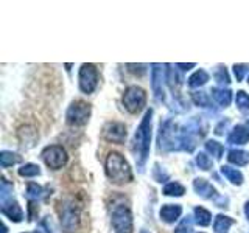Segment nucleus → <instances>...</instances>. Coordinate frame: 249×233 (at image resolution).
Segmentation results:
<instances>
[{"instance_id":"nucleus-15","label":"nucleus","mask_w":249,"mask_h":233,"mask_svg":"<svg viewBox=\"0 0 249 233\" xmlns=\"http://www.w3.org/2000/svg\"><path fill=\"white\" fill-rule=\"evenodd\" d=\"M182 213L181 205H165L160 208V219H163L168 224H173L179 219V216Z\"/></svg>"},{"instance_id":"nucleus-14","label":"nucleus","mask_w":249,"mask_h":233,"mask_svg":"<svg viewBox=\"0 0 249 233\" xmlns=\"http://www.w3.org/2000/svg\"><path fill=\"white\" fill-rule=\"evenodd\" d=\"M228 142L231 145H246L249 142V129L243 124H238L232 129L231 135L228 137Z\"/></svg>"},{"instance_id":"nucleus-5","label":"nucleus","mask_w":249,"mask_h":233,"mask_svg":"<svg viewBox=\"0 0 249 233\" xmlns=\"http://www.w3.org/2000/svg\"><path fill=\"white\" fill-rule=\"evenodd\" d=\"M90 112H92L90 104L84 103L81 100H76L67 109V115H66L67 123L72 124V126H83V124L89 121Z\"/></svg>"},{"instance_id":"nucleus-23","label":"nucleus","mask_w":249,"mask_h":233,"mask_svg":"<svg viewBox=\"0 0 249 233\" xmlns=\"http://www.w3.org/2000/svg\"><path fill=\"white\" fill-rule=\"evenodd\" d=\"M20 162V157L18 154L14 152H8V151H3L2 154H0V165H2V168H8L14 165V163Z\"/></svg>"},{"instance_id":"nucleus-9","label":"nucleus","mask_w":249,"mask_h":233,"mask_svg":"<svg viewBox=\"0 0 249 233\" xmlns=\"http://www.w3.org/2000/svg\"><path fill=\"white\" fill-rule=\"evenodd\" d=\"M98 84V72L93 64H83L80 68V89L84 93H92Z\"/></svg>"},{"instance_id":"nucleus-28","label":"nucleus","mask_w":249,"mask_h":233,"mask_svg":"<svg viewBox=\"0 0 249 233\" xmlns=\"http://www.w3.org/2000/svg\"><path fill=\"white\" fill-rule=\"evenodd\" d=\"M42 196V188L37 183H28L27 186V198L30 200H37Z\"/></svg>"},{"instance_id":"nucleus-2","label":"nucleus","mask_w":249,"mask_h":233,"mask_svg":"<svg viewBox=\"0 0 249 233\" xmlns=\"http://www.w3.org/2000/svg\"><path fill=\"white\" fill-rule=\"evenodd\" d=\"M106 176L111 179L114 183H128L132 181V173L129 168V163L124 160V157L119 152H109L105 163Z\"/></svg>"},{"instance_id":"nucleus-31","label":"nucleus","mask_w":249,"mask_h":233,"mask_svg":"<svg viewBox=\"0 0 249 233\" xmlns=\"http://www.w3.org/2000/svg\"><path fill=\"white\" fill-rule=\"evenodd\" d=\"M215 78H216V81L220 83V84H223V85H224V84L228 85V84L231 83L229 75H228V72H226V67H220V68H218Z\"/></svg>"},{"instance_id":"nucleus-3","label":"nucleus","mask_w":249,"mask_h":233,"mask_svg":"<svg viewBox=\"0 0 249 233\" xmlns=\"http://www.w3.org/2000/svg\"><path fill=\"white\" fill-rule=\"evenodd\" d=\"M159 150L163 151H175V150H182V142H181V129L178 128V124L173 121H165L160 124L159 137H158Z\"/></svg>"},{"instance_id":"nucleus-25","label":"nucleus","mask_w":249,"mask_h":233,"mask_svg":"<svg viewBox=\"0 0 249 233\" xmlns=\"http://www.w3.org/2000/svg\"><path fill=\"white\" fill-rule=\"evenodd\" d=\"M19 174L25 176V177H35V176L41 174V169H39V166L35 165V163H27V165H23L19 169Z\"/></svg>"},{"instance_id":"nucleus-29","label":"nucleus","mask_w":249,"mask_h":233,"mask_svg":"<svg viewBox=\"0 0 249 233\" xmlns=\"http://www.w3.org/2000/svg\"><path fill=\"white\" fill-rule=\"evenodd\" d=\"M196 163H198V166L201 168V169H204V171H207V169H210L212 168V160H210L206 154H202V152H199L198 155H196Z\"/></svg>"},{"instance_id":"nucleus-8","label":"nucleus","mask_w":249,"mask_h":233,"mask_svg":"<svg viewBox=\"0 0 249 233\" xmlns=\"http://www.w3.org/2000/svg\"><path fill=\"white\" fill-rule=\"evenodd\" d=\"M151 85H153V93H154V98L158 101L165 100V81H167V76H165V66L162 64H153L151 66Z\"/></svg>"},{"instance_id":"nucleus-7","label":"nucleus","mask_w":249,"mask_h":233,"mask_svg":"<svg viewBox=\"0 0 249 233\" xmlns=\"http://www.w3.org/2000/svg\"><path fill=\"white\" fill-rule=\"evenodd\" d=\"M42 159L49 168L59 169L67 163V152L62 146L52 145V146H47L42 151Z\"/></svg>"},{"instance_id":"nucleus-27","label":"nucleus","mask_w":249,"mask_h":233,"mask_svg":"<svg viewBox=\"0 0 249 233\" xmlns=\"http://www.w3.org/2000/svg\"><path fill=\"white\" fill-rule=\"evenodd\" d=\"M237 106L241 112H249V95H246V93L243 90L237 92Z\"/></svg>"},{"instance_id":"nucleus-38","label":"nucleus","mask_w":249,"mask_h":233,"mask_svg":"<svg viewBox=\"0 0 249 233\" xmlns=\"http://www.w3.org/2000/svg\"><path fill=\"white\" fill-rule=\"evenodd\" d=\"M248 83H249V78H248Z\"/></svg>"},{"instance_id":"nucleus-35","label":"nucleus","mask_w":249,"mask_h":233,"mask_svg":"<svg viewBox=\"0 0 249 233\" xmlns=\"http://www.w3.org/2000/svg\"><path fill=\"white\" fill-rule=\"evenodd\" d=\"M176 67H181L182 70H190L195 67V64L193 62H190V64H182V62H179V64H176Z\"/></svg>"},{"instance_id":"nucleus-10","label":"nucleus","mask_w":249,"mask_h":233,"mask_svg":"<svg viewBox=\"0 0 249 233\" xmlns=\"http://www.w3.org/2000/svg\"><path fill=\"white\" fill-rule=\"evenodd\" d=\"M61 224L64 227V232H73L78 227V224H80V212H78L73 202L66 204L64 208L61 210Z\"/></svg>"},{"instance_id":"nucleus-11","label":"nucleus","mask_w":249,"mask_h":233,"mask_svg":"<svg viewBox=\"0 0 249 233\" xmlns=\"http://www.w3.org/2000/svg\"><path fill=\"white\" fill-rule=\"evenodd\" d=\"M103 137L107 142L123 143L126 138V128L122 123H107L103 128Z\"/></svg>"},{"instance_id":"nucleus-26","label":"nucleus","mask_w":249,"mask_h":233,"mask_svg":"<svg viewBox=\"0 0 249 233\" xmlns=\"http://www.w3.org/2000/svg\"><path fill=\"white\" fill-rule=\"evenodd\" d=\"M192 100L195 101V104H196V106L210 107V100L207 97V93H204V92H193L192 93Z\"/></svg>"},{"instance_id":"nucleus-12","label":"nucleus","mask_w":249,"mask_h":233,"mask_svg":"<svg viewBox=\"0 0 249 233\" xmlns=\"http://www.w3.org/2000/svg\"><path fill=\"white\" fill-rule=\"evenodd\" d=\"M2 213L10 217L11 221L14 222H20L23 219V212L22 208L19 207V204L13 199H5L2 200Z\"/></svg>"},{"instance_id":"nucleus-36","label":"nucleus","mask_w":249,"mask_h":233,"mask_svg":"<svg viewBox=\"0 0 249 233\" xmlns=\"http://www.w3.org/2000/svg\"><path fill=\"white\" fill-rule=\"evenodd\" d=\"M245 215H246V217L249 219V200L246 202V205H245Z\"/></svg>"},{"instance_id":"nucleus-13","label":"nucleus","mask_w":249,"mask_h":233,"mask_svg":"<svg viewBox=\"0 0 249 233\" xmlns=\"http://www.w3.org/2000/svg\"><path fill=\"white\" fill-rule=\"evenodd\" d=\"M193 188H195V191H196L201 198H204V199H216L218 198L216 190L206 181V179H195V181H193Z\"/></svg>"},{"instance_id":"nucleus-17","label":"nucleus","mask_w":249,"mask_h":233,"mask_svg":"<svg viewBox=\"0 0 249 233\" xmlns=\"http://www.w3.org/2000/svg\"><path fill=\"white\" fill-rule=\"evenodd\" d=\"M228 160L231 163H235L238 166H243L246 163H249V152L241 151V150H231L229 155H228Z\"/></svg>"},{"instance_id":"nucleus-19","label":"nucleus","mask_w":249,"mask_h":233,"mask_svg":"<svg viewBox=\"0 0 249 233\" xmlns=\"http://www.w3.org/2000/svg\"><path fill=\"white\" fill-rule=\"evenodd\" d=\"M233 224V219L229 216H224V215H218L215 217V224H213V229L216 233H226L228 229Z\"/></svg>"},{"instance_id":"nucleus-30","label":"nucleus","mask_w":249,"mask_h":233,"mask_svg":"<svg viewBox=\"0 0 249 233\" xmlns=\"http://www.w3.org/2000/svg\"><path fill=\"white\" fill-rule=\"evenodd\" d=\"M249 72V64H235L233 66V73L237 76V81H241L245 75Z\"/></svg>"},{"instance_id":"nucleus-6","label":"nucleus","mask_w":249,"mask_h":233,"mask_svg":"<svg viewBox=\"0 0 249 233\" xmlns=\"http://www.w3.org/2000/svg\"><path fill=\"white\" fill-rule=\"evenodd\" d=\"M146 104V93L143 89L137 85H131L123 93V106L128 109L131 114L140 112Z\"/></svg>"},{"instance_id":"nucleus-16","label":"nucleus","mask_w":249,"mask_h":233,"mask_svg":"<svg viewBox=\"0 0 249 233\" xmlns=\"http://www.w3.org/2000/svg\"><path fill=\"white\" fill-rule=\"evenodd\" d=\"M212 97L216 100V103L220 104V106H223V107H228L229 104H231V101H232V92L231 90H228V89H212Z\"/></svg>"},{"instance_id":"nucleus-37","label":"nucleus","mask_w":249,"mask_h":233,"mask_svg":"<svg viewBox=\"0 0 249 233\" xmlns=\"http://www.w3.org/2000/svg\"><path fill=\"white\" fill-rule=\"evenodd\" d=\"M140 233H148V232H146V230H142V232H140Z\"/></svg>"},{"instance_id":"nucleus-4","label":"nucleus","mask_w":249,"mask_h":233,"mask_svg":"<svg viewBox=\"0 0 249 233\" xmlns=\"http://www.w3.org/2000/svg\"><path fill=\"white\" fill-rule=\"evenodd\" d=\"M112 227L117 233H131L132 232V215L129 207L122 202H114L112 205Z\"/></svg>"},{"instance_id":"nucleus-20","label":"nucleus","mask_w":249,"mask_h":233,"mask_svg":"<svg viewBox=\"0 0 249 233\" xmlns=\"http://www.w3.org/2000/svg\"><path fill=\"white\" fill-rule=\"evenodd\" d=\"M209 81V75L204 70H198V72H195L190 78H189V85L190 87H201V85H204L206 83Z\"/></svg>"},{"instance_id":"nucleus-21","label":"nucleus","mask_w":249,"mask_h":233,"mask_svg":"<svg viewBox=\"0 0 249 233\" xmlns=\"http://www.w3.org/2000/svg\"><path fill=\"white\" fill-rule=\"evenodd\" d=\"M195 221L199 225H202V227H206V225H209L210 221H212V215H210V212H207L206 208L196 207L195 208Z\"/></svg>"},{"instance_id":"nucleus-24","label":"nucleus","mask_w":249,"mask_h":233,"mask_svg":"<svg viewBox=\"0 0 249 233\" xmlns=\"http://www.w3.org/2000/svg\"><path fill=\"white\" fill-rule=\"evenodd\" d=\"M185 193V188L178 182H170L168 185H165V188H163V194H167V196H182Z\"/></svg>"},{"instance_id":"nucleus-22","label":"nucleus","mask_w":249,"mask_h":233,"mask_svg":"<svg viewBox=\"0 0 249 233\" xmlns=\"http://www.w3.org/2000/svg\"><path fill=\"white\" fill-rule=\"evenodd\" d=\"M206 151L209 154H212L215 159H221L223 157V151L224 148L221 143L215 142V140H209V142H206Z\"/></svg>"},{"instance_id":"nucleus-32","label":"nucleus","mask_w":249,"mask_h":233,"mask_svg":"<svg viewBox=\"0 0 249 233\" xmlns=\"http://www.w3.org/2000/svg\"><path fill=\"white\" fill-rule=\"evenodd\" d=\"M190 230H192V219L190 217H185V219L175 229V233H190Z\"/></svg>"},{"instance_id":"nucleus-34","label":"nucleus","mask_w":249,"mask_h":233,"mask_svg":"<svg viewBox=\"0 0 249 233\" xmlns=\"http://www.w3.org/2000/svg\"><path fill=\"white\" fill-rule=\"evenodd\" d=\"M126 67L129 68L131 73H139V75L145 73V66L143 64H128Z\"/></svg>"},{"instance_id":"nucleus-33","label":"nucleus","mask_w":249,"mask_h":233,"mask_svg":"<svg viewBox=\"0 0 249 233\" xmlns=\"http://www.w3.org/2000/svg\"><path fill=\"white\" fill-rule=\"evenodd\" d=\"M159 171H160V166L158 165V163H156V165H154V179H156L158 182H165V181H167V177H168V174L165 173V171H163V173L160 174Z\"/></svg>"},{"instance_id":"nucleus-1","label":"nucleus","mask_w":249,"mask_h":233,"mask_svg":"<svg viewBox=\"0 0 249 233\" xmlns=\"http://www.w3.org/2000/svg\"><path fill=\"white\" fill-rule=\"evenodd\" d=\"M151 121H153V111H146L145 116L140 121L139 128L134 134V145L132 151L136 155V162L140 171H143V166L146 163L148 154H150V143H151Z\"/></svg>"},{"instance_id":"nucleus-18","label":"nucleus","mask_w":249,"mask_h":233,"mask_svg":"<svg viewBox=\"0 0 249 233\" xmlns=\"http://www.w3.org/2000/svg\"><path fill=\"white\" fill-rule=\"evenodd\" d=\"M221 173L228 177V181L233 185H241L243 183V174L240 173L237 168H231V166H221Z\"/></svg>"}]
</instances>
